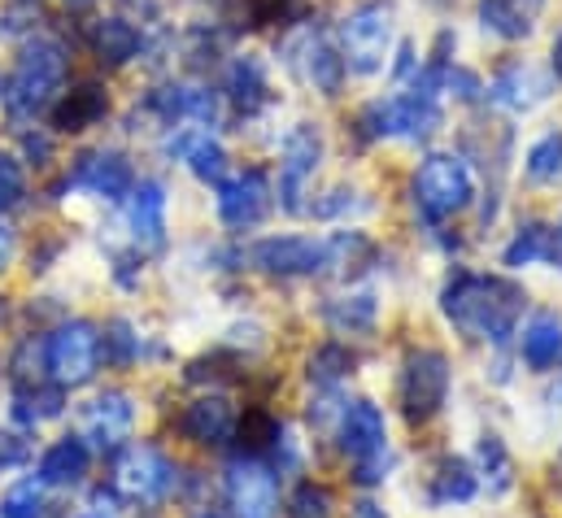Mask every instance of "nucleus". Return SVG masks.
<instances>
[{"label":"nucleus","mask_w":562,"mask_h":518,"mask_svg":"<svg viewBox=\"0 0 562 518\" xmlns=\"http://www.w3.org/2000/svg\"><path fill=\"white\" fill-rule=\"evenodd\" d=\"M393 48V4L389 0H362L340 22V57L353 75H380Z\"/></svg>","instance_id":"nucleus-5"},{"label":"nucleus","mask_w":562,"mask_h":518,"mask_svg":"<svg viewBox=\"0 0 562 518\" xmlns=\"http://www.w3.org/2000/svg\"><path fill=\"white\" fill-rule=\"evenodd\" d=\"M502 261L510 270H524V266H537V261L562 270V227H554V223H524L515 232V240L506 245Z\"/></svg>","instance_id":"nucleus-16"},{"label":"nucleus","mask_w":562,"mask_h":518,"mask_svg":"<svg viewBox=\"0 0 562 518\" xmlns=\"http://www.w3.org/2000/svg\"><path fill=\"white\" fill-rule=\"evenodd\" d=\"M480 466H484L493 493H506L510 488V471L515 466H510V453H506L502 436H480Z\"/></svg>","instance_id":"nucleus-34"},{"label":"nucleus","mask_w":562,"mask_h":518,"mask_svg":"<svg viewBox=\"0 0 562 518\" xmlns=\"http://www.w3.org/2000/svg\"><path fill=\"white\" fill-rule=\"evenodd\" d=\"M26 462V444L18 436H0V471H13Z\"/></svg>","instance_id":"nucleus-40"},{"label":"nucleus","mask_w":562,"mask_h":518,"mask_svg":"<svg viewBox=\"0 0 562 518\" xmlns=\"http://www.w3.org/2000/svg\"><path fill=\"white\" fill-rule=\"evenodd\" d=\"M66 183H70V188H83V192H92V196H101V201H123V196L136 188V174H132V166H127L123 153L97 148V153H83V157L75 161V170H70Z\"/></svg>","instance_id":"nucleus-13"},{"label":"nucleus","mask_w":562,"mask_h":518,"mask_svg":"<svg viewBox=\"0 0 562 518\" xmlns=\"http://www.w3.org/2000/svg\"><path fill=\"white\" fill-rule=\"evenodd\" d=\"M415 66H419V57H415V44L406 40V44L397 48V66H393V75H397V79H411V75H415Z\"/></svg>","instance_id":"nucleus-41"},{"label":"nucleus","mask_w":562,"mask_h":518,"mask_svg":"<svg viewBox=\"0 0 562 518\" xmlns=\"http://www.w3.org/2000/svg\"><path fill=\"white\" fill-rule=\"evenodd\" d=\"M61 414V384L57 388H18L13 396V418L26 423V427H40L44 418H57Z\"/></svg>","instance_id":"nucleus-30"},{"label":"nucleus","mask_w":562,"mask_h":518,"mask_svg":"<svg viewBox=\"0 0 562 518\" xmlns=\"http://www.w3.org/2000/svg\"><path fill=\"white\" fill-rule=\"evenodd\" d=\"M136 427V405L127 392H101L88 409H83V436L97 449H119Z\"/></svg>","instance_id":"nucleus-14"},{"label":"nucleus","mask_w":562,"mask_h":518,"mask_svg":"<svg viewBox=\"0 0 562 518\" xmlns=\"http://www.w3.org/2000/svg\"><path fill=\"white\" fill-rule=\"evenodd\" d=\"M524 174H528V183H537V188H554V183H562V131L541 135V139L528 148V157H524Z\"/></svg>","instance_id":"nucleus-26"},{"label":"nucleus","mask_w":562,"mask_h":518,"mask_svg":"<svg viewBox=\"0 0 562 518\" xmlns=\"http://www.w3.org/2000/svg\"><path fill=\"white\" fill-rule=\"evenodd\" d=\"M240 444H245L249 458H262L267 449H280L283 423L271 409H245V418H240Z\"/></svg>","instance_id":"nucleus-28"},{"label":"nucleus","mask_w":562,"mask_h":518,"mask_svg":"<svg viewBox=\"0 0 562 518\" xmlns=\"http://www.w3.org/2000/svg\"><path fill=\"white\" fill-rule=\"evenodd\" d=\"M66 70H70V61H66V48H61L57 40H48V35L31 40V44L18 53L13 70H9L4 110H9L13 119H35V114H44V110L61 97Z\"/></svg>","instance_id":"nucleus-2"},{"label":"nucleus","mask_w":562,"mask_h":518,"mask_svg":"<svg viewBox=\"0 0 562 518\" xmlns=\"http://www.w3.org/2000/svg\"><path fill=\"white\" fill-rule=\"evenodd\" d=\"M550 66H554V75L562 79V31L554 35V48H550Z\"/></svg>","instance_id":"nucleus-44"},{"label":"nucleus","mask_w":562,"mask_h":518,"mask_svg":"<svg viewBox=\"0 0 562 518\" xmlns=\"http://www.w3.org/2000/svg\"><path fill=\"white\" fill-rule=\"evenodd\" d=\"M127 218H132V236L140 249H161L166 245V188L157 179H144L132 192Z\"/></svg>","instance_id":"nucleus-15"},{"label":"nucleus","mask_w":562,"mask_h":518,"mask_svg":"<svg viewBox=\"0 0 562 518\" xmlns=\"http://www.w3.org/2000/svg\"><path fill=\"white\" fill-rule=\"evenodd\" d=\"M296 53H301V70H305V79L314 83V92H323V97H340L345 75H349L340 48H336L327 35L314 31V35H305V44H301Z\"/></svg>","instance_id":"nucleus-17"},{"label":"nucleus","mask_w":562,"mask_h":518,"mask_svg":"<svg viewBox=\"0 0 562 518\" xmlns=\"http://www.w3.org/2000/svg\"><path fill=\"white\" fill-rule=\"evenodd\" d=\"M92 48L105 66H127L136 53H140V31L123 18H101L92 26Z\"/></svg>","instance_id":"nucleus-25"},{"label":"nucleus","mask_w":562,"mask_h":518,"mask_svg":"<svg viewBox=\"0 0 562 518\" xmlns=\"http://www.w3.org/2000/svg\"><path fill=\"white\" fill-rule=\"evenodd\" d=\"M223 493H227V506L236 518H276L280 515V484H276V471L262 462V458H236L227 466V480H223Z\"/></svg>","instance_id":"nucleus-10"},{"label":"nucleus","mask_w":562,"mask_h":518,"mask_svg":"<svg viewBox=\"0 0 562 518\" xmlns=\"http://www.w3.org/2000/svg\"><path fill=\"white\" fill-rule=\"evenodd\" d=\"M475 18L488 35L497 40H528L532 35V9L524 0H480L475 4Z\"/></svg>","instance_id":"nucleus-24"},{"label":"nucleus","mask_w":562,"mask_h":518,"mask_svg":"<svg viewBox=\"0 0 562 518\" xmlns=\"http://www.w3.org/2000/svg\"><path fill=\"white\" fill-rule=\"evenodd\" d=\"M288 518H331V493L318 484H301L288 502Z\"/></svg>","instance_id":"nucleus-36"},{"label":"nucleus","mask_w":562,"mask_h":518,"mask_svg":"<svg viewBox=\"0 0 562 518\" xmlns=\"http://www.w3.org/2000/svg\"><path fill=\"white\" fill-rule=\"evenodd\" d=\"M336 440H340V453L353 462V480L362 488H375L389 480V423H384V409L375 401H349L340 409V423H336Z\"/></svg>","instance_id":"nucleus-3"},{"label":"nucleus","mask_w":562,"mask_h":518,"mask_svg":"<svg viewBox=\"0 0 562 518\" xmlns=\"http://www.w3.org/2000/svg\"><path fill=\"white\" fill-rule=\"evenodd\" d=\"M245 4H249L254 26H262V22H280V18H288V9H292L296 0H245Z\"/></svg>","instance_id":"nucleus-39"},{"label":"nucleus","mask_w":562,"mask_h":518,"mask_svg":"<svg viewBox=\"0 0 562 518\" xmlns=\"http://www.w3.org/2000/svg\"><path fill=\"white\" fill-rule=\"evenodd\" d=\"M353 371V353L345 349V345H323L314 358H310V380L318 384V388H331L336 380H345Z\"/></svg>","instance_id":"nucleus-32"},{"label":"nucleus","mask_w":562,"mask_h":518,"mask_svg":"<svg viewBox=\"0 0 562 518\" xmlns=\"http://www.w3.org/2000/svg\"><path fill=\"white\" fill-rule=\"evenodd\" d=\"M196 518H218V515H196Z\"/></svg>","instance_id":"nucleus-46"},{"label":"nucleus","mask_w":562,"mask_h":518,"mask_svg":"<svg viewBox=\"0 0 562 518\" xmlns=\"http://www.w3.org/2000/svg\"><path fill=\"white\" fill-rule=\"evenodd\" d=\"M475 196V174L467 157L458 153H431L423 157L415 179H411V201L423 214V223H449L458 218Z\"/></svg>","instance_id":"nucleus-4"},{"label":"nucleus","mask_w":562,"mask_h":518,"mask_svg":"<svg viewBox=\"0 0 562 518\" xmlns=\"http://www.w3.org/2000/svg\"><path fill=\"white\" fill-rule=\"evenodd\" d=\"M519 353L532 371H554L562 362V318L559 314H537L528 327H524V340H519Z\"/></svg>","instance_id":"nucleus-23"},{"label":"nucleus","mask_w":562,"mask_h":518,"mask_svg":"<svg viewBox=\"0 0 562 518\" xmlns=\"http://www.w3.org/2000/svg\"><path fill=\"white\" fill-rule=\"evenodd\" d=\"M323 166V131L314 123H296L283 139L280 153V205L283 214H305V192L314 170Z\"/></svg>","instance_id":"nucleus-9"},{"label":"nucleus","mask_w":562,"mask_h":518,"mask_svg":"<svg viewBox=\"0 0 562 518\" xmlns=\"http://www.w3.org/2000/svg\"><path fill=\"white\" fill-rule=\"evenodd\" d=\"M88 518H105V515H88Z\"/></svg>","instance_id":"nucleus-47"},{"label":"nucleus","mask_w":562,"mask_h":518,"mask_svg":"<svg viewBox=\"0 0 562 518\" xmlns=\"http://www.w3.org/2000/svg\"><path fill=\"white\" fill-rule=\"evenodd\" d=\"M210 4H214V9H218V4H223V0H210Z\"/></svg>","instance_id":"nucleus-45"},{"label":"nucleus","mask_w":562,"mask_h":518,"mask_svg":"<svg viewBox=\"0 0 562 518\" xmlns=\"http://www.w3.org/2000/svg\"><path fill=\"white\" fill-rule=\"evenodd\" d=\"M440 92H453L458 101H467V105H471V101H480V97H484V83H480L471 70H458V66H449V70H445V83H440Z\"/></svg>","instance_id":"nucleus-38"},{"label":"nucleus","mask_w":562,"mask_h":518,"mask_svg":"<svg viewBox=\"0 0 562 518\" xmlns=\"http://www.w3.org/2000/svg\"><path fill=\"white\" fill-rule=\"evenodd\" d=\"M0 518H44V484L40 480H22L4 493Z\"/></svg>","instance_id":"nucleus-33"},{"label":"nucleus","mask_w":562,"mask_h":518,"mask_svg":"<svg viewBox=\"0 0 562 518\" xmlns=\"http://www.w3.org/2000/svg\"><path fill=\"white\" fill-rule=\"evenodd\" d=\"M227 101L249 119V114H258V110H267L271 101H276V92H271V75H267V66L258 61V57H236L232 66H227Z\"/></svg>","instance_id":"nucleus-18"},{"label":"nucleus","mask_w":562,"mask_h":518,"mask_svg":"<svg viewBox=\"0 0 562 518\" xmlns=\"http://www.w3.org/2000/svg\"><path fill=\"white\" fill-rule=\"evenodd\" d=\"M75 4H83V0H75Z\"/></svg>","instance_id":"nucleus-48"},{"label":"nucleus","mask_w":562,"mask_h":518,"mask_svg":"<svg viewBox=\"0 0 562 518\" xmlns=\"http://www.w3.org/2000/svg\"><path fill=\"white\" fill-rule=\"evenodd\" d=\"M271 210V179L267 170H245L218 183V218L232 232H254Z\"/></svg>","instance_id":"nucleus-11"},{"label":"nucleus","mask_w":562,"mask_h":518,"mask_svg":"<svg viewBox=\"0 0 562 518\" xmlns=\"http://www.w3.org/2000/svg\"><path fill=\"white\" fill-rule=\"evenodd\" d=\"M22 196H26V170L9 153H0V210L22 205Z\"/></svg>","instance_id":"nucleus-37"},{"label":"nucleus","mask_w":562,"mask_h":518,"mask_svg":"<svg viewBox=\"0 0 562 518\" xmlns=\"http://www.w3.org/2000/svg\"><path fill=\"white\" fill-rule=\"evenodd\" d=\"M9 258H13V236H9V227H0V270L9 266Z\"/></svg>","instance_id":"nucleus-43"},{"label":"nucleus","mask_w":562,"mask_h":518,"mask_svg":"<svg viewBox=\"0 0 562 518\" xmlns=\"http://www.w3.org/2000/svg\"><path fill=\"white\" fill-rule=\"evenodd\" d=\"M101 367V331L83 318L57 327L48 340H44V371H53V380L61 388H79L97 375Z\"/></svg>","instance_id":"nucleus-7"},{"label":"nucleus","mask_w":562,"mask_h":518,"mask_svg":"<svg viewBox=\"0 0 562 518\" xmlns=\"http://www.w3.org/2000/svg\"><path fill=\"white\" fill-rule=\"evenodd\" d=\"M349 518H389L375 502H358V506H349Z\"/></svg>","instance_id":"nucleus-42"},{"label":"nucleus","mask_w":562,"mask_h":518,"mask_svg":"<svg viewBox=\"0 0 562 518\" xmlns=\"http://www.w3.org/2000/svg\"><path fill=\"white\" fill-rule=\"evenodd\" d=\"M88 466H92V449H88V440L66 436V440H57V444L44 449V458H40V475H35V480L48 484V488H75V484H83Z\"/></svg>","instance_id":"nucleus-20"},{"label":"nucleus","mask_w":562,"mask_h":518,"mask_svg":"<svg viewBox=\"0 0 562 518\" xmlns=\"http://www.w3.org/2000/svg\"><path fill=\"white\" fill-rule=\"evenodd\" d=\"M528 292L502 274H475V270H458L445 288H440V309L445 318L471 336V340H488V345H506L524 318Z\"/></svg>","instance_id":"nucleus-1"},{"label":"nucleus","mask_w":562,"mask_h":518,"mask_svg":"<svg viewBox=\"0 0 562 518\" xmlns=\"http://www.w3.org/2000/svg\"><path fill=\"white\" fill-rule=\"evenodd\" d=\"M475 497V475H471V466L467 462H458V458H445L440 462V471L431 475V502L436 506H462V502H471Z\"/></svg>","instance_id":"nucleus-27"},{"label":"nucleus","mask_w":562,"mask_h":518,"mask_svg":"<svg viewBox=\"0 0 562 518\" xmlns=\"http://www.w3.org/2000/svg\"><path fill=\"white\" fill-rule=\"evenodd\" d=\"M110 110V97L101 83H79L75 92H66L61 101H53V123L57 131H88L92 123H101Z\"/></svg>","instance_id":"nucleus-22"},{"label":"nucleus","mask_w":562,"mask_h":518,"mask_svg":"<svg viewBox=\"0 0 562 518\" xmlns=\"http://www.w3.org/2000/svg\"><path fill=\"white\" fill-rule=\"evenodd\" d=\"M484 92H488L493 105H502V110H510V114H524V110H532V105L546 97V79H537L532 66H506Z\"/></svg>","instance_id":"nucleus-21"},{"label":"nucleus","mask_w":562,"mask_h":518,"mask_svg":"<svg viewBox=\"0 0 562 518\" xmlns=\"http://www.w3.org/2000/svg\"><path fill=\"white\" fill-rule=\"evenodd\" d=\"M327 323L336 331H367L375 323V296L371 292H358V296H345V301H331L327 309Z\"/></svg>","instance_id":"nucleus-31"},{"label":"nucleus","mask_w":562,"mask_h":518,"mask_svg":"<svg viewBox=\"0 0 562 518\" xmlns=\"http://www.w3.org/2000/svg\"><path fill=\"white\" fill-rule=\"evenodd\" d=\"M101 353L114 362V367H132L136 353H140V336H132V323H110V336H101Z\"/></svg>","instance_id":"nucleus-35"},{"label":"nucleus","mask_w":562,"mask_h":518,"mask_svg":"<svg viewBox=\"0 0 562 518\" xmlns=\"http://www.w3.org/2000/svg\"><path fill=\"white\" fill-rule=\"evenodd\" d=\"M114 488L132 506H161L175 493V466L153 444H132L114 462Z\"/></svg>","instance_id":"nucleus-8"},{"label":"nucleus","mask_w":562,"mask_h":518,"mask_svg":"<svg viewBox=\"0 0 562 518\" xmlns=\"http://www.w3.org/2000/svg\"><path fill=\"white\" fill-rule=\"evenodd\" d=\"M183 157H188V166H192V174H196L201 183H214V188H218V183L227 179V153H223L218 139L196 135V139H188Z\"/></svg>","instance_id":"nucleus-29"},{"label":"nucleus","mask_w":562,"mask_h":518,"mask_svg":"<svg viewBox=\"0 0 562 518\" xmlns=\"http://www.w3.org/2000/svg\"><path fill=\"white\" fill-rule=\"evenodd\" d=\"M327 245L310 240V236H271L262 245H254V266L280 279H301V274H323Z\"/></svg>","instance_id":"nucleus-12"},{"label":"nucleus","mask_w":562,"mask_h":518,"mask_svg":"<svg viewBox=\"0 0 562 518\" xmlns=\"http://www.w3.org/2000/svg\"><path fill=\"white\" fill-rule=\"evenodd\" d=\"M397 401L406 423H431L445 401H449V358L440 349H415L402 367V384H397Z\"/></svg>","instance_id":"nucleus-6"},{"label":"nucleus","mask_w":562,"mask_h":518,"mask_svg":"<svg viewBox=\"0 0 562 518\" xmlns=\"http://www.w3.org/2000/svg\"><path fill=\"white\" fill-rule=\"evenodd\" d=\"M183 436L196 444H227L236 431V409L227 396H201L183 409Z\"/></svg>","instance_id":"nucleus-19"}]
</instances>
